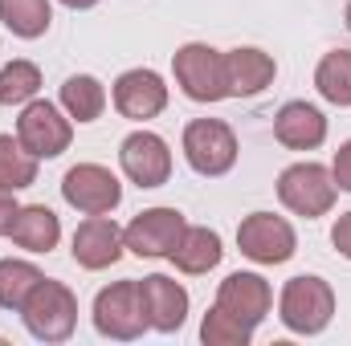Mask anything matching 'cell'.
<instances>
[{
  "instance_id": "15",
  "label": "cell",
  "mask_w": 351,
  "mask_h": 346,
  "mask_svg": "<svg viewBox=\"0 0 351 346\" xmlns=\"http://www.w3.org/2000/svg\"><path fill=\"white\" fill-rule=\"evenodd\" d=\"M278 78V62L258 45H237L225 53V90L229 98H258Z\"/></svg>"
},
{
  "instance_id": "5",
  "label": "cell",
  "mask_w": 351,
  "mask_h": 346,
  "mask_svg": "<svg viewBox=\"0 0 351 346\" xmlns=\"http://www.w3.org/2000/svg\"><path fill=\"white\" fill-rule=\"evenodd\" d=\"M335 196H339V187L331 179V168H323V163H311V159L306 163H290L278 175V200L294 216L319 220V216H327L335 208Z\"/></svg>"
},
{
  "instance_id": "26",
  "label": "cell",
  "mask_w": 351,
  "mask_h": 346,
  "mask_svg": "<svg viewBox=\"0 0 351 346\" xmlns=\"http://www.w3.org/2000/svg\"><path fill=\"white\" fill-rule=\"evenodd\" d=\"M200 343L204 346H250L254 343V326H245L241 318H233L229 310H221L213 302V310L200 322Z\"/></svg>"
},
{
  "instance_id": "25",
  "label": "cell",
  "mask_w": 351,
  "mask_h": 346,
  "mask_svg": "<svg viewBox=\"0 0 351 346\" xmlns=\"http://www.w3.org/2000/svg\"><path fill=\"white\" fill-rule=\"evenodd\" d=\"M37 90H41V70L33 62L16 57L0 70V106H25L37 98Z\"/></svg>"
},
{
  "instance_id": "23",
  "label": "cell",
  "mask_w": 351,
  "mask_h": 346,
  "mask_svg": "<svg viewBox=\"0 0 351 346\" xmlns=\"http://www.w3.org/2000/svg\"><path fill=\"white\" fill-rule=\"evenodd\" d=\"M37 155L25 151V143L16 135H0V187L8 191H25L37 183Z\"/></svg>"
},
{
  "instance_id": "8",
  "label": "cell",
  "mask_w": 351,
  "mask_h": 346,
  "mask_svg": "<svg viewBox=\"0 0 351 346\" xmlns=\"http://www.w3.org/2000/svg\"><path fill=\"white\" fill-rule=\"evenodd\" d=\"M237 249H241V257L258 261V265H286L298 249V237H294V224L286 216L250 212L237 224Z\"/></svg>"
},
{
  "instance_id": "18",
  "label": "cell",
  "mask_w": 351,
  "mask_h": 346,
  "mask_svg": "<svg viewBox=\"0 0 351 346\" xmlns=\"http://www.w3.org/2000/svg\"><path fill=\"white\" fill-rule=\"evenodd\" d=\"M8 237H12V245L25 249V253H49V249H58V241H62V220H58V212L45 208V204H25V208L16 212Z\"/></svg>"
},
{
  "instance_id": "28",
  "label": "cell",
  "mask_w": 351,
  "mask_h": 346,
  "mask_svg": "<svg viewBox=\"0 0 351 346\" xmlns=\"http://www.w3.org/2000/svg\"><path fill=\"white\" fill-rule=\"evenodd\" d=\"M331 245H335V253H339V257L351 261V212H343V216L331 224Z\"/></svg>"
},
{
  "instance_id": "7",
  "label": "cell",
  "mask_w": 351,
  "mask_h": 346,
  "mask_svg": "<svg viewBox=\"0 0 351 346\" xmlns=\"http://www.w3.org/2000/svg\"><path fill=\"white\" fill-rule=\"evenodd\" d=\"M16 139H21L25 151H33L37 159H58L62 151H70L74 118H70L58 102H49V98H33V102L21 106Z\"/></svg>"
},
{
  "instance_id": "13",
  "label": "cell",
  "mask_w": 351,
  "mask_h": 346,
  "mask_svg": "<svg viewBox=\"0 0 351 346\" xmlns=\"http://www.w3.org/2000/svg\"><path fill=\"white\" fill-rule=\"evenodd\" d=\"M217 306L258 330L265 322V314L274 310V289H269V281H265L262 273H241L237 269V273H229L217 285Z\"/></svg>"
},
{
  "instance_id": "14",
  "label": "cell",
  "mask_w": 351,
  "mask_h": 346,
  "mask_svg": "<svg viewBox=\"0 0 351 346\" xmlns=\"http://www.w3.org/2000/svg\"><path fill=\"white\" fill-rule=\"evenodd\" d=\"M70 253H74V261H78L82 269H90V273L110 269L114 261L127 253V245H123V228H119L110 216H86V220L74 228Z\"/></svg>"
},
{
  "instance_id": "16",
  "label": "cell",
  "mask_w": 351,
  "mask_h": 346,
  "mask_svg": "<svg viewBox=\"0 0 351 346\" xmlns=\"http://www.w3.org/2000/svg\"><path fill=\"white\" fill-rule=\"evenodd\" d=\"M139 289H143V306H147V326L160 334H176L188 318V289L168 273L143 277Z\"/></svg>"
},
{
  "instance_id": "20",
  "label": "cell",
  "mask_w": 351,
  "mask_h": 346,
  "mask_svg": "<svg viewBox=\"0 0 351 346\" xmlns=\"http://www.w3.org/2000/svg\"><path fill=\"white\" fill-rule=\"evenodd\" d=\"M58 106H62L74 122H94V118H102V110H106V86H102L94 74H70V78L62 82Z\"/></svg>"
},
{
  "instance_id": "29",
  "label": "cell",
  "mask_w": 351,
  "mask_h": 346,
  "mask_svg": "<svg viewBox=\"0 0 351 346\" xmlns=\"http://www.w3.org/2000/svg\"><path fill=\"white\" fill-rule=\"evenodd\" d=\"M16 212H21V204H16V191L0 187V237H8V228H12V220H16Z\"/></svg>"
},
{
  "instance_id": "9",
  "label": "cell",
  "mask_w": 351,
  "mask_h": 346,
  "mask_svg": "<svg viewBox=\"0 0 351 346\" xmlns=\"http://www.w3.org/2000/svg\"><path fill=\"white\" fill-rule=\"evenodd\" d=\"M62 200L82 216H110L123 200V183L102 163H78L62 175Z\"/></svg>"
},
{
  "instance_id": "3",
  "label": "cell",
  "mask_w": 351,
  "mask_h": 346,
  "mask_svg": "<svg viewBox=\"0 0 351 346\" xmlns=\"http://www.w3.org/2000/svg\"><path fill=\"white\" fill-rule=\"evenodd\" d=\"M94 330L102 338H114V343H131L143 330H152L139 281H110L106 289H98V297H94Z\"/></svg>"
},
{
  "instance_id": "11",
  "label": "cell",
  "mask_w": 351,
  "mask_h": 346,
  "mask_svg": "<svg viewBox=\"0 0 351 346\" xmlns=\"http://www.w3.org/2000/svg\"><path fill=\"white\" fill-rule=\"evenodd\" d=\"M184 228H188V220H184L180 208H147V212H139V216L123 228V245H127V253H135V257L156 261V257H168V253H172Z\"/></svg>"
},
{
  "instance_id": "31",
  "label": "cell",
  "mask_w": 351,
  "mask_h": 346,
  "mask_svg": "<svg viewBox=\"0 0 351 346\" xmlns=\"http://www.w3.org/2000/svg\"><path fill=\"white\" fill-rule=\"evenodd\" d=\"M343 21H348V33H351V4H348V12H343Z\"/></svg>"
},
{
  "instance_id": "10",
  "label": "cell",
  "mask_w": 351,
  "mask_h": 346,
  "mask_svg": "<svg viewBox=\"0 0 351 346\" xmlns=\"http://www.w3.org/2000/svg\"><path fill=\"white\" fill-rule=\"evenodd\" d=\"M119 168L135 187H164L172 179V151L156 131H131L119 143Z\"/></svg>"
},
{
  "instance_id": "27",
  "label": "cell",
  "mask_w": 351,
  "mask_h": 346,
  "mask_svg": "<svg viewBox=\"0 0 351 346\" xmlns=\"http://www.w3.org/2000/svg\"><path fill=\"white\" fill-rule=\"evenodd\" d=\"M331 179H335L339 191H348L351 196V139L348 143H339V151H335V159H331Z\"/></svg>"
},
{
  "instance_id": "30",
  "label": "cell",
  "mask_w": 351,
  "mask_h": 346,
  "mask_svg": "<svg viewBox=\"0 0 351 346\" xmlns=\"http://www.w3.org/2000/svg\"><path fill=\"white\" fill-rule=\"evenodd\" d=\"M58 4H66V8H74V12H82V8H94L98 0H58Z\"/></svg>"
},
{
  "instance_id": "6",
  "label": "cell",
  "mask_w": 351,
  "mask_h": 346,
  "mask_svg": "<svg viewBox=\"0 0 351 346\" xmlns=\"http://www.w3.org/2000/svg\"><path fill=\"white\" fill-rule=\"evenodd\" d=\"M172 74L184 98L192 102H221L229 98L225 90V53L204 45V41H188L172 53Z\"/></svg>"
},
{
  "instance_id": "24",
  "label": "cell",
  "mask_w": 351,
  "mask_h": 346,
  "mask_svg": "<svg viewBox=\"0 0 351 346\" xmlns=\"http://www.w3.org/2000/svg\"><path fill=\"white\" fill-rule=\"evenodd\" d=\"M315 90L331 106H351V49H331L315 66Z\"/></svg>"
},
{
  "instance_id": "17",
  "label": "cell",
  "mask_w": 351,
  "mask_h": 346,
  "mask_svg": "<svg viewBox=\"0 0 351 346\" xmlns=\"http://www.w3.org/2000/svg\"><path fill=\"white\" fill-rule=\"evenodd\" d=\"M274 139L290 151H315L327 143V118L311 102H286L274 114Z\"/></svg>"
},
{
  "instance_id": "12",
  "label": "cell",
  "mask_w": 351,
  "mask_h": 346,
  "mask_svg": "<svg viewBox=\"0 0 351 346\" xmlns=\"http://www.w3.org/2000/svg\"><path fill=\"white\" fill-rule=\"evenodd\" d=\"M110 102L123 118L131 122H147L156 114H164L168 106V82L156 74V70H127L114 78V90H110Z\"/></svg>"
},
{
  "instance_id": "4",
  "label": "cell",
  "mask_w": 351,
  "mask_h": 346,
  "mask_svg": "<svg viewBox=\"0 0 351 346\" xmlns=\"http://www.w3.org/2000/svg\"><path fill=\"white\" fill-rule=\"evenodd\" d=\"M180 147H184L188 168L196 175H204V179L229 175L233 163H237V135H233V127L221 122V118H192V122L184 127Z\"/></svg>"
},
{
  "instance_id": "21",
  "label": "cell",
  "mask_w": 351,
  "mask_h": 346,
  "mask_svg": "<svg viewBox=\"0 0 351 346\" xmlns=\"http://www.w3.org/2000/svg\"><path fill=\"white\" fill-rule=\"evenodd\" d=\"M0 21L12 37L37 41L53 25V4L49 0H0Z\"/></svg>"
},
{
  "instance_id": "1",
  "label": "cell",
  "mask_w": 351,
  "mask_h": 346,
  "mask_svg": "<svg viewBox=\"0 0 351 346\" xmlns=\"http://www.w3.org/2000/svg\"><path fill=\"white\" fill-rule=\"evenodd\" d=\"M278 318L290 334H323L335 318V289L315 273H298L278 293Z\"/></svg>"
},
{
  "instance_id": "2",
  "label": "cell",
  "mask_w": 351,
  "mask_h": 346,
  "mask_svg": "<svg viewBox=\"0 0 351 346\" xmlns=\"http://www.w3.org/2000/svg\"><path fill=\"white\" fill-rule=\"evenodd\" d=\"M21 322L37 343H66L78 326V297L70 285L41 277V285L29 293V302L21 306Z\"/></svg>"
},
{
  "instance_id": "22",
  "label": "cell",
  "mask_w": 351,
  "mask_h": 346,
  "mask_svg": "<svg viewBox=\"0 0 351 346\" xmlns=\"http://www.w3.org/2000/svg\"><path fill=\"white\" fill-rule=\"evenodd\" d=\"M41 269L33 261H16V257H4L0 261V310H12L21 314V306L29 302V293L41 285Z\"/></svg>"
},
{
  "instance_id": "19",
  "label": "cell",
  "mask_w": 351,
  "mask_h": 346,
  "mask_svg": "<svg viewBox=\"0 0 351 346\" xmlns=\"http://www.w3.org/2000/svg\"><path fill=\"white\" fill-rule=\"evenodd\" d=\"M221 257H225V249H221V232L200 228V224H188V228L180 232L176 249L168 253V261H172L180 273H188V277H200V273L217 269Z\"/></svg>"
}]
</instances>
